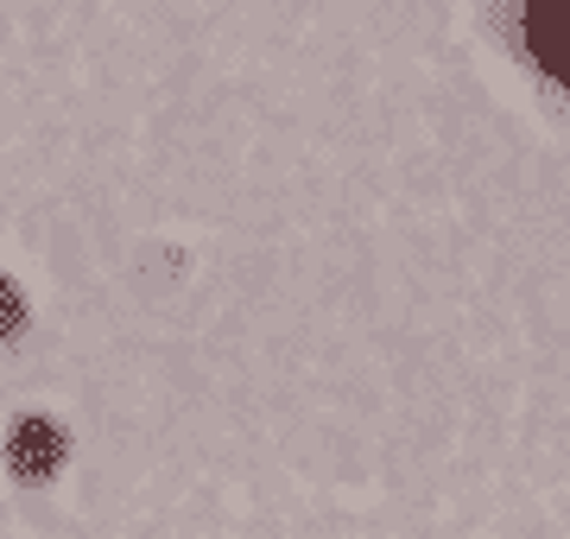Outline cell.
Masks as SVG:
<instances>
[{
    "label": "cell",
    "mask_w": 570,
    "mask_h": 539,
    "mask_svg": "<svg viewBox=\"0 0 570 539\" xmlns=\"http://www.w3.org/2000/svg\"><path fill=\"white\" fill-rule=\"evenodd\" d=\"M527 45L558 84H570V0H532L527 7Z\"/></svg>",
    "instance_id": "6da1fadb"
},
{
    "label": "cell",
    "mask_w": 570,
    "mask_h": 539,
    "mask_svg": "<svg viewBox=\"0 0 570 539\" xmlns=\"http://www.w3.org/2000/svg\"><path fill=\"white\" fill-rule=\"evenodd\" d=\"M26 324V305H20V292L7 286V280H0V336H13Z\"/></svg>",
    "instance_id": "3957f363"
},
{
    "label": "cell",
    "mask_w": 570,
    "mask_h": 539,
    "mask_svg": "<svg viewBox=\"0 0 570 539\" xmlns=\"http://www.w3.org/2000/svg\"><path fill=\"white\" fill-rule=\"evenodd\" d=\"M63 451H70V444H63V432L51 419H20V425H13V444H7V463H13L26 482H45L63 463Z\"/></svg>",
    "instance_id": "7a4b0ae2"
}]
</instances>
